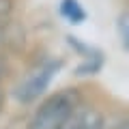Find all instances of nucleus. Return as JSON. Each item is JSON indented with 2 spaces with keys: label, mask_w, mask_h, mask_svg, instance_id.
Listing matches in <instances>:
<instances>
[{
  "label": "nucleus",
  "mask_w": 129,
  "mask_h": 129,
  "mask_svg": "<svg viewBox=\"0 0 129 129\" xmlns=\"http://www.w3.org/2000/svg\"><path fill=\"white\" fill-rule=\"evenodd\" d=\"M82 101V90L75 86H67L52 95L43 97L41 103L35 108L24 129H62L75 108Z\"/></svg>",
  "instance_id": "obj_1"
},
{
  "label": "nucleus",
  "mask_w": 129,
  "mask_h": 129,
  "mask_svg": "<svg viewBox=\"0 0 129 129\" xmlns=\"http://www.w3.org/2000/svg\"><path fill=\"white\" fill-rule=\"evenodd\" d=\"M62 67H64L62 58L39 60L37 64H32L30 69L19 78V82L13 88V97L22 106H30V103L43 99V95L47 92V88L54 82V78L62 71Z\"/></svg>",
  "instance_id": "obj_2"
},
{
  "label": "nucleus",
  "mask_w": 129,
  "mask_h": 129,
  "mask_svg": "<svg viewBox=\"0 0 129 129\" xmlns=\"http://www.w3.org/2000/svg\"><path fill=\"white\" fill-rule=\"evenodd\" d=\"M64 41H67V45H69L71 50L82 58V62H80L78 69H75V75L90 78V75H97L99 71L103 69V64H106V56H103V52L99 50V47L86 43L84 39L75 37V35H67Z\"/></svg>",
  "instance_id": "obj_3"
},
{
  "label": "nucleus",
  "mask_w": 129,
  "mask_h": 129,
  "mask_svg": "<svg viewBox=\"0 0 129 129\" xmlns=\"http://www.w3.org/2000/svg\"><path fill=\"white\" fill-rule=\"evenodd\" d=\"M62 129H106V118L99 110L86 103H80L75 112L67 118V123L62 125Z\"/></svg>",
  "instance_id": "obj_4"
},
{
  "label": "nucleus",
  "mask_w": 129,
  "mask_h": 129,
  "mask_svg": "<svg viewBox=\"0 0 129 129\" xmlns=\"http://www.w3.org/2000/svg\"><path fill=\"white\" fill-rule=\"evenodd\" d=\"M58 13H60V17H62L64 22L73 24V26L84 24L86 17H88L86 9H84V5L80 0H60L58 2Z\"/></svg>",
  "instance_id": "obj_5"
},
{
  "label": "nucleus",
  "mask_w": 129,
  "mask_h": 129,
  "mask_svg": "<svg viewBox=\"0 0 129 129\" xmlns=\"http://www.w3.org/2000/svg\"><path fill=\"white\" fill-rule=\"evenodd\" d=\"M116 35L123 50L129 52V7L120 9V13L116 15Z\"/></svg>",
  "instance_id": "obj_6"
},
{
  "label": "nucleus",
  "mask_w": 129,
  "mask_h": 129,
  "mask_svg": "<svg viewBox=\"0 0 129 129\" xmlns=\"http://www.w3.org/2000/svg\"><path fill=\"white\" fill-rule=\"evenodd\" d=\"M15 13V0H0V24H11Z\"/></svg>",
  "instance_id": "obj_7"
},
{
  "label": "nucleus",
  "mask_w": 129,
  "mask_h": 129,
  "mask_svg": "<svg viewBox=\"0 0 129 129\" xmlns=\"http://www.w3.org/2000/svg\"><path fill=\"white\" fill-rule=\"evenodd\" d=\"M9 26L11 24H0V50L7 45V41H9Z\"/></svg>",
  "instance_id": "obj_8"
},
{
  "label": "nucleus",
  "mask_w": 129,
  "mask_h": 129,
  "mask_svg": "<svg viewBox=\"0 0 129 129\" xmlns=\"http://www.w3.org/2000/svg\"><path fill=\"white\" fill-rule=\"evenodd\" d=\"M5 106H7V92L2 90V86H0V114L5 112Z\"/></svg>",
  "instance_id": "obj_9"
},
{
  "label": "nucleus",
  "mask_w": 129,
  "mask_h": 129,
  "mask_svg": "<svg viewBox=\"0 0 129 129\" xmlns=\"http://www.w3.org/2000/svg\"><path fill=\"white\" fill-rule=\"evenodd\" d=\"M7 75V60L0 56V82H2V78Z\"/></svg>",
  "instance_id": "obj_10"
},
{
  "label": "nucleus",
  "mask_w": 129,
  "mask_h": 129,
  "mask_svg": "<svg viewBox=\"0 0 129 129\" xmlns=\"http://www.w3.org/2000/svg\"><path fill=\"white\" fill-rule=\"evenodd\" d=\"M118 129H129V118L127 120H123V123H120V127Z\"/></svg>",
  "instance_id": "obj_11"
}]
</instances>
